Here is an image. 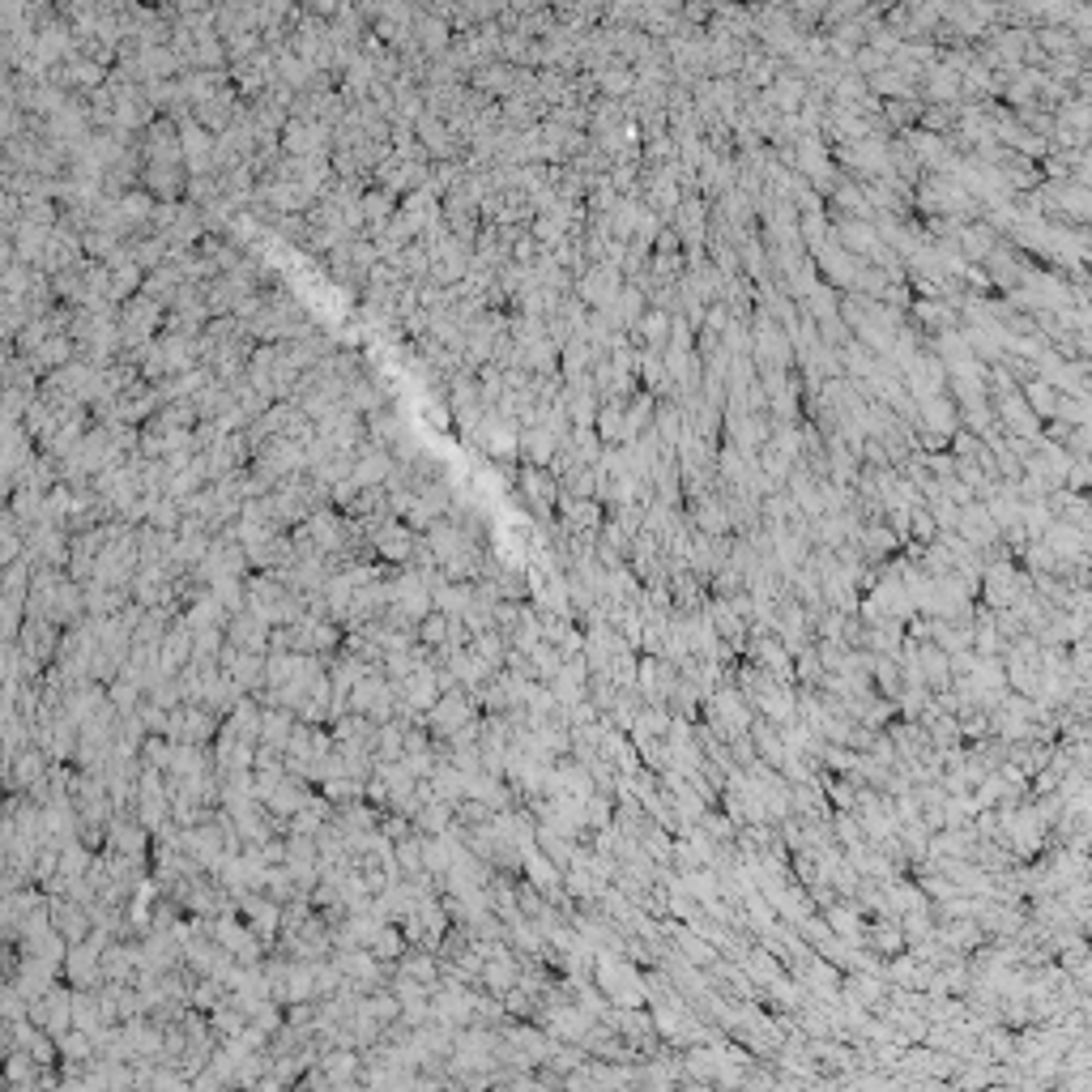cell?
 Returning <instances> with one entry per match:
<instances>
[{
	"label": "cell",
	"instance_id": "obj_1",
	"mask_svg": "<svg viewBox=\"0 0 1092 1092\" xmlns=\"http://www.w3.org/2000/svg\"><path fill=\"white\" fill-rule=\"evenodd\" d=\"M474 717H483V704H478V696L470 692V687H453V692H444L436 700V709L427 713V726L436 738H453L465 721H474Z\"/></svg>",
	"mask_w": 1092,
	"mask_h": 1092
},
{
	"label": "cell",
	"instance_id": "obj_2",
	"mask_svg": "<svg viewBox=\"0 0 1092 1092\" xmlns=\"http://www.w3.org/2000/svg\"><path fill=\"white\" fill-rule=\"evenodd\" d=\"M239 918H244L273 952V943H278V935H282V901H273L269 892L252 888V892L239 896Z\"/></svg>",
	"mask_w": 1092,
	"mask_h": 1092
},
{
	"label": "cell",
	"instance_id": "obj_3",
	"mask_svg": "<svg viewBox=\"0 0 1092 1092\" xmlns=\"http://www.w3.org/2000/svg\"><path fill=\"white\" fill-rule=\"evenodd\" d=\"M30 1020L39 1024V1029H47V1033H64V1029H73V986L60 982L52 986L43 994V999H35L30 1003Z\"/></svg>",
	"mask_w": 1092,
	"mask_h": 1092
},
{
	"label": "cell",
	"instance_id": "obj_4",
	"mask_svg": "<svg viewBox=\"0 0 1092 1092\" xmlns=\"http://www.w3.org/2000/svg\"><path fill=\"white\" fill-rule=\"evenodd\" d=\"M64 982H69L73 990H99L107 982L103 977V947H94L90 939L73 943L69 960H64Z\"/></svg>",
	"mask_w": 1092,
	"mask_h": 1092
},
{
	"label": "cell",
	"instance_id": "obj_5",
	"mask_svg": "<svg viewBox=\"0 0 1092 1092\" xmlns=\"http://www.w3.org/2000/svg\"><path fill=\"white\" fill-rule=\"evenodd\" d=\"M52 926L69 943H86L90 930H94V918H90V909L82 901H73V896H52Z\"/></svg>",
	"mask_w": 1092,
	"mask_h": 1092
},
{
	"label": "cell",
	"instance_id": "obj_6",
	"mask_svg": "<svg viewBox=\"0 0 1092 1092\" xmlns=\"http://www.w3.org/2000/svg\"><path fill=\"white\" fill-rule=\"evenodd\" d=\"M414 542H419V534H414V529H410L406 521H401V517H393V521L384 525L380 534L372 538V546H376V559H384V564H410Z\"/></svg>",
	"mask_w": 1092,
	"mask_h": 1092
},
{
	"label": "cell",
	"instance_id": "obj_7",
	"mask_svg": "<svg viewBox=\"0 0 1092 1092\" xmlns=\"http://www.w3.org/2000/svg\"><path fill=\"white\" fill-rule=\"evenodd\" d=\"M269 623L256 615V610H235L231 615V623H227V640L231 645H239V649H252V653H269Z\"/></svg>",
	"mask_w": 1092,
	"mask_h": 1092
},
{
	"label": "cell",
	"instance_id": "obj_8",
	"mask_svg": "<svg viewBox=\"0 0 1092 1092\" xmlns=\"http://www.w3.org/2000/svg\"><path fill=\"white\" fill-rule=\"evenodd\" d=\"M551 692L564 709H572V704H581L589 696V662L585 657H572V662L559 666V674L551 679Z\"/></svg>",
	"mask_w": 1092,
	"mask_h": 1092
},
{
	"label": "cell",
	"instance_id": "obj_9",
	"mask_svg": "<svg viewBox=\"0 0 1092 1092\" xmlns=\"http://www.w3.org/2000/svg\"><path fill=\"white\" fill-rule=\"evenodd\" d=\"M60 977H64V973H60L56 965H47V960H39V956H22V969H18V977H13V986H18L26 999L35 1003V999H43V994L60 982Z\"/></svg>",
	"mask_w": 1092,
	"mask_h": 1092
},
{
	"label": "cell",
	"instance_id": "obj_10",
	"mask_svg": "<svg viewBox=\"0 0 1092 1092\" xmlns=\"http://www.w3.org/2000/svg\"><path fill=\"white\" fill-rule=\"evenodd\" d=\"M521 495H525L529 512L538 517V525H551V508H555V483H551V474L525 470V478H521Z\"/></svg>",
	"mask_w": 1092,
	"mask_h": 1092
},
{
	"label": "cell",
	"instance_id": "obj_11",
	"mask_svg": "<svg viewBox=\"0 0 1092 1092\" xmlns=\"http://www.w3.org/2000/svg\"><path fill=\"white\" fill-rule=\"evenodd\" d=\"M158 653H163V670L167 674H180L184 666H192V628H188L184 619L171 623V632L163 636V649H158Z\"/></svg>",
	"mask_w": 1092,
	"mask_h": 1092
},
{
	"label": "cell",
	"instance_id": "obj_12",
	"mask_svg": "<svg viewBox=\"0 0 1092 1092\" xmlns=\"http://www.w3.org/2000/svg\"><path fill=\"white\" fill-rule=\"evenodd\" d=\"M295 726H299V713H295V709H282V704H269V709H265V721H261V743H269V747L286 751V743H291Z\"/></svg>",
	"mask_w": 1092,
	"mask_h": 1092
},
{
	"label": "cell",
	"instance_id": "obj_13",
	"mask_svg": "<svg viewBox=\"0 0 1092 1092\" xmlns=\"http://www.w3.org/2000/svg\"><path fill=\"white\" fill-rule=\"evenodd\" d=\"M431 598H436V610H444V615L465 619V610L474 606V581H444L440 589H431Z\"/></svg>",
	"mask_w": 1092,
	"mask_h": 1092
},
{
	"label": "cell",
	"instance_id": "obj_14",
	"mask_svg": "<svg viewBox=\"0 0 1092 1092\" xmlns=\"http://www.w3.org/2000/svg\"><path fill=\"white\" fill-rule=\"evenodd\" d=\"M261 721H265V704L256 700L252 692H248V696L239 700L235 709L227 713V726H231V730H239L244 738H252V743H261Z\"/></svg>",
	"mask_w": 1092,
	"mask_h": 1092
},
{
	"label": "cell",
	"instance_id": "obj_15",
	"mask_svg": "<svg viewBox=\"0 0 1092 1092\" xmlns=\"http://www.w3.org/2000/svg\"><path fill=\"white\" fill-rule=\"evenodd\" d=\"M406 721H384L380 734H376V760L380 764H397V760H406Z\"/></svg>",
	"mask_w": 1092,
	"mask_h": 1092
},
{
	"label": "cell",
	"instance_id": "obj_16",
	"mask_svg": "<svg viewBox=\"0 0 1092 1092\" xmlns=\"http://www.w3.org/2000/svg\"><path fill=\"white\" fill-rule=\"evenodd\" d=\"M73 1024L86 1033H103V1007H99V990H73Z\"/></svg>",
	"mask_w": 1092,
	"mask_h": 1092
},
{
	"label": "cell",
	"instance_id": "obj_17",
	"mask_svg": "<svg viewBox=\"0 0 1092 1092\" xmlns=\"http://www.w3.org/2000/svg\"><path fill=\"white\" fill-rule=\"evenodd\" d=\"M470 649H474L478 657H483V662H487L491 670H504V666H508V649H512V645H508V636H504L500 628H487V632H478V636L470 640Z\"/></svg>",
	"mask_w": 1092,
	"mask_h": 1092
},
{
	"label": "cell",
	"instance_id": "obj_18",
	"mask_svg": "<svg viewBox=\"0 0 1092 1092\" xmlns=\"http://www.w3.org/2000/svg\"><path fill=\"white\" fill-rule=\"evenodd\" d=\"M397 969L410 973V977H419V982H427V986L440 982V956L427 952V947H410V952L397 960Z\"/></svg>",
	"mask_w": 1092,
	"mask_h": 1092
},
{
	"label": "cell",
	"instance_id": "obj_19",
	"mask_svg": "<svg viewBox=\"0 0 1092 1092\" xmlns=\"http://www.w3.org/2000/svg\"><path fill=\"white\" fill-rule=\"evenodd\" d=\"M367 947H372V952H376L380 960H389V965H397V960L410 952V939H406V930H401L397 922H384V926L376 930V939L367 943Z\"/></svg>",
	"mask_w": 1092,
	"mask_h": 1092
},
{
	"label": "cell",
	"instance_id": "obj_20",
	"mask_svg": "<svg viewBox=\"0 0 1092 1092\" xmlns=\"http://www.w3.org/2000/svg\"><path fill=\"white\" fill-rule=\"evenodd\" d=\"M231 994V986L222 982V977H197L188 990V1007H197V1011H214L222 999Z\"/></svg>",
	"mask_w": 1092,
	"mask_h": 1092
},
{
	"label": "cell",
	"instance_id": "obj_21",
	"mask_svg": "<svg viewBox=\"0 0 1092 1092\" xmlns=\"http://www.w3.org/2000/svg\"><path fill=\"white\" fill-rule=\"evenodd\" d=\"M355 593H359V589H355V581H350L346 572H333V576H329V585H325V602H329V615H333V619H342L346 610L355 606Z\"/></svg>",
	"mask_w": 1092,
	"mask_h": 1092
},
{
	"label": "cell",
	"instance_id": "obj_22",
	"mask_svg": "<svg viewBox=\"0 0 1092 1092\" xmlns=\"http://www.w3.org/2000/svg\"><path fill=\"white\" fill-rule=\"evenodd\" d=\"M175 738H167V734H150L146 743H141V760L146 764H154V768H163V773H171V764H175Z\"/></svg>",
	"mask_w": 1092,
	"mask_h": 1092
},
{
	"label": "cell",
	"instance_id": "obj_23",
	"mask_svg": "<svg viewBox=\"0 0 1092 1092\" xmlns=\"http://www.w3.org/2000/svg\"><path fill=\"white\" fill-rule=\"evenodd\" d=\"M107 696H111V704H116L120 713H133V709H141V700H146V687L120 674L116 683H107Z\"/></svg>",
	"mask_w": 1092,
	"mask_h": 1092
},
{
	"label": "cell",
	"instance_id": "obj_24",
	"mask_svg": "<svg viewBox=\"0 0 1092 1092\" xmlns=\"http://www.w3.org/2000/svg\"><path fill=\"white\" fill-rule=\"evenodd\" d=\"M448 632H453V615H444V610H431V615L419 623V640L431 645V649L448 645Z\"/></svg>",
	"mask_w": 1092,
	"mask_h": 1092
},
{
	"label": "cell",
	"instance_id": "obj_25",
	"mask_svg": "<svg viewBox=\"0 0 1092 1092\" xmlns=\"http://www.w3.org/2000/svg\"><path fill=\"white\" fill-rule=\"evenodd\" d=\"M585 824H589V832H602V828H610L615 824V798L610 794H593L589 802H585Z\"/></svg>",
	"mask_w": 1092,
	"mask_h": 1092
},
{
	"label": "cell",
	"instance_id": "obj_26",
	"mask_svg": "<svg viewBox=\"0 0 1092 1092\" xmlns=\"http://www.w3.org/2000/svg\"><path fill=\"white\" fill-rule=\"evenodd\" d=\"M397 862L406 875H423L427 862H423V832H410L406 841H397Z\"/></svg>",
	"mask_w": 1092,
	"mask_h": 1092
},
{
	"label": "cell",
	"instance_id": "obj_27",
	"mask_svg": "<svg viewBox=\"0 0 1092 1092\" xmlns=\"http://www.w3.org/2000/svg\"><path fill=\"white\" fill-rule=\"evenodd\" d=\"M384 470H389L384 461H363L359 470H355V483H359V487H380V483H384Z\"/></svg>",
	"mask_w": 1092,
	"mask_h": 1092
},
{
	"label": "cell",
	"instance_id": "obj_28",
	"mask_svg": "<svg viewBox=\"0 0 1092 1092\" xmlns=\"http://www.w3.org/2000/svg\"><path fill=\"white\" fill-rule=\"evenodd\" d=\"M525 444H529L525 453H529V461H534V465H542L546 457H551V436H525Z\"/></svg>",
	"mask_w": 1092,
	"mask_h": 1092
}]
</instances>
